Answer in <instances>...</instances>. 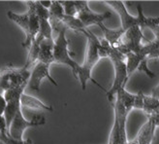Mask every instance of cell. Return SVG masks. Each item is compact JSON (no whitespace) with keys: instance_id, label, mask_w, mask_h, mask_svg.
I'll list each match as a JSON object with an SVG mask.
<instances>
[{"instance_id":"1","label":"cell","mask_w":159,"mask_h":144,"mask_svg":"<svg viewBox=\"0 0 159 144\" xmlns=\"http://www.w3.org/2000/svg\"><path fill=\"white\" fill-rule=\"evenodd\" d=\"M81 33H83L87 38V50L85 55V60L81 65V69H80V72L77 76V78L80 81V84H81L82 90L85 91L87 82L91 81L94 85H96L98 88H100L103 92L107 93V90H105L104 87H102L97 81H95L91 75L92 69L102 59L100 55V49H101L100 39L93 32H91L89 28L83 29L81 31Z\"/></svg>"},{"instance_id":"2","label":"cell","mask_w":159,"mask_h":144,"mask_svg":"<svg viewBox=\"0 0 159 144\" xmlns=\"http://www.w3.org/2000/svg\"><path fill=\"white\" fill-rule=\"evenodd\" d=\"M27 5V11L25 14H17L13 11H9L7 16L9 20L14 22L23 30L25 33V40L22 42L21 46L23 48L30 47L31 43L35 39L39 30V19L35 12L34 1H25Z\"/></svg>"},{"instance_id":"3","label":"cell","mask_w":159,"mask_h":144,"mask_svg":"<svg viewBox=\"0 0 159 144\" xmlns=\"http://www.w3.org/2000/svg\"><path fill=\"white\" fill-rule=\"evenodd\" d=\"M108 57L111 61H112L114 69H115V78H114V83L111 87V89L107 91V98L111 104H113L116 93L125 88V85L128 81V75H127V70H126V62H125V55L118 52L116 49L113 48L112 46H109L107 50Z\"/></svg>"},{"instance_id":"4","label":"cell","mask_w":159,"mask_h":144,"mask_svg":"<svg viewBox=\"0 0 159 144\" xmlns=\"http://www.w3.org/2000/svg\"><path fill=\"white\" fill-rule=\"evenodd\" d=\"M66 28H61L57 32V37L55 39L53 46V61L70 67L73 75L77 78L81 69V65H79L72 58L75 53L69 50V40L66 37Z\"/></svg>"},{"instance_id":"5","label":"cell","mask_w":159,"mask_h":144,"mask_svg":"<svg viewBox=\"0 0 159 144\" xmlns=\"http://www.w3.org/2000/svg\"><path fill=\"white\" fill-rule=\"evenodd\" d=\"M30 77V69L25 65L17 68L7 65L0 69V93L18 88H25Z\"/></svg>"},{"instance_id":"6","label":"cell","mask_w":159,"mask_h":144,"mask_svg":"<svg viewBox=\"0 0 159 144\" xmlns=\"http://www.w3.org/2000/svg\"><path fill=\"white\" fill-rule=\"evenodd\" d=\"M149 40L143 34V30L140 26H135L129 29L124 31L121 38L119 39L118 43L115 47L118 52H120L124 55L128 53H137L140 51L142 46Z\"/></svg>"},{"instance_id":"7","label":"cell","mask_w":159,"mask_h":144,"mask_svg":"<svg viewBox=\"0 0 159 144\" xmlns=\"http://www.w3.org/2000/svg\"><path fill=\"white\" fill-rule=\"evenodd\" d=\"M46 124V118L42 115L35 116L32 120H26L22 114L21 109H20L9 126L7 131V134L10 137L18 140H22L23 133L28 127H34L39 126H44Z\"/></svg>"},{"instance_id":"8","label":"cell","mask_w":159,"mask_h":144,"mask_svg":"<svg viewBox=\"0 0 159 144\" xmlns=\"http://www.w3.org/2000/svg\"><path fill=\"white\" fill-rule=\"evenodd\" d=\"M87 3H89L87 1H75L77 10L76 18H78L82 22L85 28L93 25L98 26L100 23L104 22L105 20L112 17V13L111 12H105L100 14L91 11Z\"/></svg>"},{"instance_id":"9","label":"cell","mask_w":159,"mask_h":144,"mask_svg":"<svg viewBox=\"0 0 159 144\" xmlns=\"http://www.w3.org/2000/svg\"><path fill=\"white\" fill-rule=\"evenodd\" d=\"M25 88H18V89H12L9 91L4 92L3 98L6 102V107L4 110V120L6 125V132L9 129V126L12 122V120L17 114V112L21 109L20 106V97L25 93Z\"/></svg>"},{"instance_id":"10","label":"cell","mask_w":159,"mask_h":144,"mask_svg":"<svg viewBox=\"0 0 159 144\" xmlns=\"http://www.w3.org/2000/svg\"><path fill=\"white\" fill-rule=\"evenodd\" d=\"M50 65H46L43 62L37 61L35 65L30 69V77L27 83V87L30 90L34 92H39L40 91V86L44 79H48L49 81L53 84L55 87H58V84L57 81L51 76L50 73Z\"/></svg>"},{"instance_id":"11","label":"cell","mask_w":159,"mask_h":144,"mask_svg":"<svg viewBox=\"0 0 159 144\" xmlns=\"http://www.w3.org/2000/svg\"><path fill=\"white\" fill-rule=\"evenodd\" d=\"M105 3L108 4L110 7H112L113 9L117 13L119 18H120V22H121L120 27L124 31H126L127 29H129L135 26H139V18L130 15L122 1H115L114 0V1H105Z\"/></svg>"},{"instance_id":"12","label":"cell","mask_w":159,"mask_h":144,"mask_svg":"<svg viewBox=\"0 0 159 144\" xmlns=\"http://www.w3.org/2000/svg\"><path fill=\"white\" fill-rule=\"evenodd\" d=\"M155 130L156 127L153 121L150 118H148V121L143 125L136 137L130 142L128 141V144H152L154 138Z\"/></svg>"},{"instance_id":"13","label":"cell","mask_w":159,"mask_h":144,"mask_svg":"<svg viewBox=\"0 0 159 144\" xmlns=\"http://www.w3.org/2000/svg\"><path fill=\"white\" fill-rule=\"evenodd\" d=\"M53 46H54L53 38L44 39L41 42V44H40L37 61L52 65L54 62L53 61Z\"/></svg>"},{"instance_id":"14","label":"cell","mask_w":159,"mask_h":144,"mask_svg":"<svg viewBox=\"0 0 159 144\" xmlns=\"http://www.w3.org/2000/svg\"><path fill=\"white\" fill-rule=\"evenodd\" d=\"M20 106L33 109V110H40V111H48V112H52L53 107L46 104L43 101H41L39 98L32 97V95H28L25 93H23L20 97Z\"/></svg>"},{"instance_id":"15","label":"cell","mask_w":159,"mask_h":144,"mask_svg":"<svg viewBox=\"0 0 159 144\" xmlns=\"http://www.w3.org/2000/svg\"><path fill=\"white\" fill-rule=\"evenodd\" d=\"M98 26L101 28L103 34H104V39L113 48H115L116 46V44L119 41V39L121 38L122 34L124 33V30L121 27L116 28V29L108 28L107 26H104V23H100V25H98Z\"/></svg>"},{"instance_id":"16","label":"cell","mask_w":159,"mask_h":144,"mask_svg":"<svg viewBox=\"0 0 159 144\" xmlns=\"http://www.w3.org/2000/svg\"><path fill=\"white\" fill-rule=\"evenodd\" d=\"M143 112L148 117L152 116L159 112V99L153 95H144V103H143Z\"/></svg>"},{"instance_id":"17","label":"cell","mask_w":159,"mask_h":144,"mask_svg":"<svg viewBox=\"0 0 159 144\" xmlns=\"http://www.w3.org/2000/svg\"><path fill=\"white\" fill-rule=\"evenodd\" d=\"M60 21L63 23V26L67 28V30L71 29V30L76 31V32L81 33V31L85 28L84 26L82 23V22L76 17H70V16H67L64 14L60 18Z\"/></svg>"},{"instance_id":"18","label":"cell","mask_w":159,"mask_h":144,"mask_svg":"<svg viewBox=\"0 0 159 144\" xmlns=\"http://www.w3.org/2000/svg\"><path fill=\"white\" fill-rule=\"evenodd\" d=\"M143 51L145 53L146 58L148 60H159V42L157 40L148 41L143 45Z\"/></svg>"},{"instance_id":"19","label":"cell","mask_w":159,"mask_h":144,"mask_svg":"<svg viewBox=\"0 0 159 144\" xmlns=\"http://www.w3.org/2000/svg\"><path fill=\"white\" fill-rule=\"evenodd\" d=\"M0 141L3 144H32V140L31 139L18 140V139H14L10 137L9 135L7 134L6 131H2L0 132Z\"/></svg>"},{"instance_id":"20","label":"cell","mask_w":159,"mask_h":144,"mask_svg":"<svg viewBox=\"0 0 159 144\" xmlns=\"http://www.w3.org/2000/svg\"><path fill=\"white\" fill-rule=\"evenodd\" d=\"M61 6L64 10V14L70 17H76L77 10H76V4L75 1H59Z\"/></svg>"},{"instance_id":"21","label":"cell","mask_w":159,"mask_h":144,"mask_svg":"<svg viewBox=\"0 0 159 144\" xmlns=\"http://www.w3.org/2000/svg\"><path fill=\"white\" fill-rule=\"evenodd\" d=\"M137 70L140 71V72H143V73H146V75L148 76L149 78H154V77H155V74H154L153 72H152V70H150V69L148 68V60H147V59L143 60L141 61V63L139 65Z\"/></svg>"},{"instance_id":"22","label":"cell","mask_w":159,"mask_h":144,"mask_svg":"<svg viewBox=\"0 0 159 144\" xmlns=\"http://www.w3.org/2000/svg\"><path fill=\"white\" fill-rule=\"evenodd\" d=\"M144 95L145 94L142 91L138 92L137 94H135V101H134V108L133 109H143V103H144Z\"/></svg>"},{"instance_id":"23","label":"cell","mask_w":159,"mask_h":144,"mask_svg":"<svg viewBox=\"0 0 159 144\" xmlns=\"http://www.w3.org/2000/svg\"><path fill=\"white\" fill-rule=\"evenodd\" d=\"M148 118H150V119L152 120L154 125H155V127H156V129H157V127H159V112H158V113H156V114H154V115H152V116L148 117Z\"/></svg>"},{"instance_id":"24","label":"cell","mask_w":159,"mask_h":144,"mask_svg":"<svg viewBox=\"0 0 159 144\" xmlns=\"http://www.w3.org/2000/svg\"><path fill=\"white\" fill-rule=\"evenodd\" d=\"M39 2L43 7H45L46 9H48V10H49V8L52 5V1H49V0H47V1H39Z\"/></svg>"},{"instance_id":"25","label":"cell","mask_w":159,"mask_h":144,"mask_svg":"<svg viewBox=\"0 0 159 144\" xmlns=\"http://www.w3.org/2000/svg\"><path fill=\"white\" fill-rule=\"evenodd\" d=\"M152 95H153V97H155V98H157L159 99V86L154 88V90L152 91Z\"/></svg>"},{"instance_id":"26","label":"cell","mask_w":159,"mask_h":144,"mask_svg":"<svg viewBox=\"0 0 159 144\" xmlns=\"http://www.w3.org/2000/svg\"><path fill=\"white\" fill-rule=\"evenodd\" d=\"M126 144H128V142H127V143H126Z\"/></svg>"}]
</instances>
